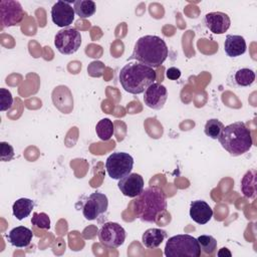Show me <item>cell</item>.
<instances>
[{
	"mask_svg": "<svg viewBox=\"0 0 257 257\" xmlns=\"http://www.w3.org/2000/svg\"><path fill=\"white\" fill-rule=\"evenodd\" d=\"M167 209L166 194L157 186H151L143 190L133 202L134 215L143 222L155 223L157 217Z\"/></svg>",
	"mask_w": 257,
	"mask_h": 257,
	"instance_id": "obj_1",
	"label": "cell"
},
{
	"mask_svg": "<svg viewBox=\"0 0 257 257\" xmlns=\"http://www.w3.org/2000/svg\"><path fill=\"white\" fill-rule=\"evenodd\" d=\"M119 82L122 88L132 94H140L155 82L157 72L154 68L139 62H127L119 71Z\"/></svg>",
	"mask_w": 257,
	"mask_h": 257,
	"instance_id": "obj_2",
	"label": "cell"
},
{
	"mask_svg": "<svg viewBox=\"0 0 257 257\" xmlns=\"http://www.w3.org/2000/svg\"><path fill=\"white\" fill-rule=\"evenodd\" d=\"M168 54L169 49L163 38L157 35H145L137 40L130 59L157 68L165 62Z\"/></svg>",
	"mask_w": 257,
	"mask_h": 257,
	"instance_id": "obj_3",
	"label": "cell"
},
{
	"mask_svg": "<svg viewBox=\"0 0 257 257\" xmlns=\"http://www.w3.org/2000/svg\"><path fill=\"white\" fill-rule=\"evenodd\" d=\"M218 141L231 156H241L253 145L251 132L243 121H235L224 126Z\"/></svg>",
	"mask_w": 257,
	"mask_h": 257,
	"instance_id": "obj_4",
	"label": "cell"
},
{
	"mask_svg": "<svg viewBox=\"0 0 257 257\" xmlns=\"http://www.w3.org/2000/svg\"><path fill=\"white\" fill-rule=\"evenodd\" d=\"M164 253L167 257H199L201 249L197 238L189 234H179L168 239Z\"/></svg>",
	"mask_w": 257,
	"mask_h": 257,
	"instance_id": "obj_5",
	"label": "cell"
},
{
	"mask_svg": "<svg viewBox=\"0 0 257 257\" xmlns=\"http://www.w3.org/2000/svg\"><path fill=\"white\" fill-rule=\"evenodd\" d=\"M77 204L80 207H76L77 210H81L86 220L92 221L98 218H102L108 208V199L106 195L100 192H93L88 196H82Z\"/></svg>",
	"mask_w": 257,
	"mask_h": 257,
	"instance_id": "obj_6",
	"label": "cell"
},
{
	"mask_svg": "<svg viewBox=\"0 0 257 257\" xmlns=\"http://www.w3.org/2000/svg\"><path fill=\"white\" fill-rule=\"evenodd\" d=\"M134 167L133 157L124 152H115L109 155L105 161L107 175L113 180H119L130 173Z\"/></svg>",
	"mask_w": 257,
	"mask_h": 257,
	"instance_id": "obj_7",
	"label": "cell"
},
{
	"mask_svg": "<svg viewBox=\"0 0 257 257\" xmlns=\"http://www.w3.org/2000/svg\"><path fill=\"white\" fill-rule=\"evenodd\" d=\"M54 45L61 54H73L81 45L80 32L73 27L62 28L55 34Z\"/></svg>",
	"mask_w": 257,
	"mask_h": 257,
	"instance_id": "obj_8",
	"label": "cell"
},
{
	"mask_svg": "<svg viewBox=\"0 0 257 257\" xmlns=\"http://www.w3.org/2000/svg\"><path fill=\"white\" fill-rule=\"evenodd\" d=\"M125 238V230L116 222H106L98 231L99 242L105 247L117 248L124 243Z\"/></svg>",
	"mask_w": 257,
	"mask_h": 257,
	"instance_id": "obj_9",
	"label": "cell"
},
{
	"mask_svg": "<svg viewBox=\"0 0 257 257\" xmlns=\"http://www.w3.org/2000/svg\"><path fill=\"white\" fill-rule=\"evenodd\" d=\"M24 16L21 4L15 0H2L0 2V18L2 27L18 25Z\"/></svg>",
	"mask_w": 257,
	"mask_h": 257,
	"instance_id": "obj_10",
	"label": "cell"
},
{
	"mask_svg": "<svg viewBox=\"0 0 257 257\" xmlns=\"http://www.w3.org/2000/svg\"><path fill=\"white\" fill-rule=\"evenodd\" d=\"M51 19L52 22L58 27L66 28L72 24L75 16L74 9L69 2L57 1L51 8Z\"/></svg>",
	"mask_w": 257,
	"mask_h": 257,
	"instance_id": "obj_11",
	"label": "cell"
},
{
	"mask_svg": "<svg viewBox=\"0 0 257 257\" xmlns=\"http://www.w3.org/2000/svg\"><path fill=\"white\" fill-rule=\"evenodd\" d=\"M168 98V90L165 85L154 82L144 92L145 104L153 109H161L164 107Z\"/></svg>",
	"mask_w": 257,
	"mask_h": 257,
	"instance_id": "obj_12",
	"label": "cell"
},
{
	"mask_svg": "<svg viewBox=\"0 0 257 257\" xmlns=\"http://www.w3.org/2000/svg\"><path fill=\"white\" fill-rule=\"evenodd\" d=\"M117 187L122 195L130 198H135L143 192L145 188V182L140 174L130 173L125 177L119 179Z\"/></svg>",
	"mask_w": 257,
	"mask_h": 257,
	"instance_id": "obj_13",
	"label": "cell"
},
{
	"mask_svg": "<svg viewBox=\"0 0 257 257\" xmlns=\"http://www.w3.org/2000/svg\"><path fill=\"white\" fill-rule=\"evenodd\" d=\"M204 24L214 34H224L230 28L231 19L224 12H209L204 17Z\"/></svg>",
	"mask_w": 257,
	"mask_h": 257,
	"instance_id": "obj_14",
	"label": "cell"
},
{
	"mask_svg": "<svg viewBox=\"0 0 257 257\" xmlns=\"http://www.w3.org/2000/svg\"><path fill=\"white\" fill-rule=\"evenodd\" d=\"M190 217L197 224L204 225L213 217V210L207 202L203 200H196L190 205Z\"/></svg>",
	"mask_w": 257,
	"mask_h": 257,
	"instance_id": "obj_15",
	"label": "cell"
},
{
	"mask_svg": "<svg viewBox=\"0 0 257 257\" xmlns=\"http://www.w3.org/2000/svg\"><path fill=\"white\" fill-rule=\"evenodd\" d=\"M32 231L24 226H17L11 229L6 235L7 241L14 247L24 248L27 247L32 241Z\"/></svg>",
	"mask_w": 257,
	"mask_h": 257,
	"instance_id": "obj_16",
	"label": "cell"
},
{
	"mask_svg": "<svg viewBox=\"0 0 257 257\" xmlns=\"http://www.w3.org/2000/svg\"><path fill=\"white\" fill-rule=\"evenodd\" d=\"M247 45L243 36L228 34L224 42V50L230 57H237L246 52Z\"/></svg>",
	"mask_w": 257,
	"mask_h": 257,
	"instance_id": "obj_17",
	"label": "cell"
},
{
	"mask_svg": "<svg viewBox=\"0 0 257 257\" xmlns=\"http://www.w3.org/2000/svg\"><path fill=\"white\" fill-rule=\"evenodd\" d=\"M167 238V232L159 228H150L142 236V243L149 249L158 248Z\"/></svg>",
	"mask_w": 257,
	"mask_h": 257,
	"instance_id": "obj_18",
	"label": "cell"
},
{
	"mask_svg": "<svg viewBox=\"0 0 257 257\" xmlns=\"http://www.w3.org/2000/svg\"><path fill=\"white\" fill-rule=\"evenodd\" d=\"M35 206V202L28 198H20L16 200L12 206L13 216L21 221L28 217Z\"/></svg>",
	"mask_w": 257,
	"mask_h": 257,
	"instance_id": "obj_19",
	"label": "cell"
},
{
	"mask_svg": "<svg viewBox=\"0 0 257 257\" xmlns=\"http://www.w3.org/2000/svg\"><path fill=\"white\" fill-rule=\"evenodd\" d=\"M232 81L233 84L238 87L250 86L255 81V72L251 68H239L232 74Z\"/></svg>",
	"mask_w": 257,
	"mask_h": 257,
	"instance_id": "obj_20",
	"label": "cell"
},
{
	"mask_svg": "<svg viewBox=\"0 0 257 257\" xmlns=\"http://www.w3.org/2000/svg\"><path fill=\"white\" fill-rule=\"evenodd\" d=\"M241 191L246 198L254 199L256 196V171H248L241 180Z\"/></svg>",
	"mask_w": 257,
	"mask_h": 257,
	"instance_id": "obj_21",
	"label": "cell"
},
{
	"mask_svg": "<svg viewBox=\"0 0 257 257\" xmlns=\"http://www.w3.org/2000/svg\"><path fill=\"white\" fill-rule=\"evenodd\" d=\"M73 9L77 16L80 18H88L95 13L96 6L91 0H77L73 2Z\"/></svg>",
	"mask_w": 257,
	"mask_h": 257,
	"instance_id": "obj_22",
	"label": "cell"
},
{
	"mask_svg": "<svg viewBox=\"0 0 257 257\" xmlns=\"http://www.w3.org/2000/svg\"><path fill=\"white\" fill-rule=\"evenodd\" d=\"M95 133L101 141L105 142V141L110 140L114 133V127H113L112 121L106 117L98 120V122L95 125Z\"/></svg>",
	"mask_w": 257,
	"mask_h": 257,
	"instance_id": "obj_23",
	"label": "cell"
},
{
	"mask_svg": "<svg viewBox=\"0 0 257 257\" xmlns=\"http://www.w3.org/2000/svg\"><path fill=\"white\" fill-rule=\"evenodd\" d=\"M198 243L201 251L206 255H213L217 249V240L211 235H200Z\"/></svg>",
	"mask_w": 257,
	"mask_h": 257,
	"instance_id": "obj_24",
	"label": "cell"
},
{
	"mask_svg": "<svg viewBox=\"0 0 257 257\" xmlns=\"http://www.w3.org/2000/svg\"><path fill=\"white\" fill-rule=\"evenodd\" d=\"M223 128H224V124L221 120H219L217 118H211V119L207 120L205 127H204V132L207 137H209L213 140H218Z\"/></svg>",
	"mask_w": 257,
	"mask_h": 257,
	"instance_id": "obj_25",
	"label": "cell"
},
{
	"mask_svg": "<svg viewBox=\"0 0 257 257\" xmlns=\"http://www.w3.org/2000/svg\"><path fill=\"white\" fill-rule=\"evenodd\" d=\"M31 224L39 229L48 230L50 228V219L46 213L34 212L31 218Z\"/></svg>",
	"mask_w": 257,
	"mask_h": 257,
	"instance_id": "obj_26",
	"label": "cell"
},
{
	"mask_svg": "<svg viewBox=\"0 0 257 257\" xmlns=\"http://www.w3.org/2000/svg\"><path fill=\"white\" fill-rule=\"evenodd\" d=\"M13 96L11 92L6 88H0V110L5 111L12 107Z\"/></svg>",
	"mask_w": 257,
	"mask_h": 257,
	"instance_id": "obj_27",
	"label": "cell"
},
{
	"mask_svg": "<svg viewBox=\"0 0 257 257\" xmlns=\"http://www.w3.org/2000/svg\"><path fill=\"white\" fill-rule=\"evenodd\" d=\"M14 149L10 144L6 142L0 143V160L2 162L11 161L14 158Z\"/></svg>",
	"mask_w": 257,
	"mask_h": 257,
	"instance_id": "obj_28",
	"label": "cell"
},
{
	"mask_svg": "<svg viewBox=\"0 0 257 257\" xmlns=\"http://www.w3.org/2000/svg\"><path fill=\"white\" fill-rule=\"evenodd\" d=\"M166 76L169 78V79H172V80H177L180 78L181 76V70L177 67H170L167 69L166 71Z\"/></svg>",
	"mask_w": 257,
	"mask_h": 257,
	"instance_id": "obj_29",
	"label": "cell"
},
{
	"mask_svg": "<svg viewBox=\"0 0 257 257\" xmlns=\"http://www.w3.org/2000/svg\"><path fill=\"white\" fill-rule=\"evenodd\" d=\"M217 255H218V256H220V257H222V256H229V257H230L232 254H231V252L229 251V249H228V248L223 247V248H221V249L218 251Z\"/></svg>",
	"mask_w": 257,
	"mask_h": 257,
	"instance_id": "obj_30",
	"label": "cell"
}]
</instances>
